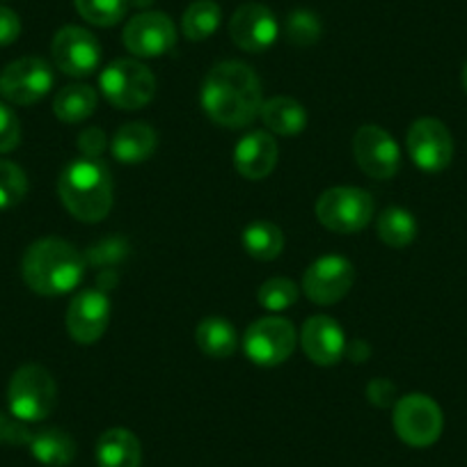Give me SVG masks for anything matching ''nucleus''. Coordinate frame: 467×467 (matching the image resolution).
<instances>
[{"label":"nucleus","instance_id":"obj_4","mask_svg":"<svg viewBox=\"0 0 467 467\" xmlns=\"http://www.w3.org/2000/svg\"><path fill=\"white\" fill-rule=\"evenodd\" d=\"M99 88L106 101L119 110H138L156 97V76L133 57L112 60L99 76Z\"/></svg>","mask_w":467,"mask_h":467},{"label":"nucleus","instance_id":"obj_17","mask_svg":"<svg viewBox=\"0 0 467 467\" xmlns=\"http://www.w3.org/2000/svg\"><path fill=\"white\" fill-rule=\"evenodd\" d=\"M305 356L318 367H335L346 356V335L335 318L326 314L307 318L300 330Z\"/></svg>","mask_w":467,"mask_h":467},{"label":"nucleus","instance_id":"obj_5","mask_svg":"<svg viewBox=\"0 0 467 467\" xmlns=\"http://www.w3.org/2000/svg\"><path fill=\"white\" fill-rule=\"evenodd\" d=\"M57 401V388L51 371L42 365H24L12 374L7 385V406L19 421H42L53 412Z\"/></svg>","mask_w":467,"mask_h":467},{"label":"nucleus","instance_id":"obj_18","mask_svg":"<svg viewBox=\"0 0 467 467\" xmlns=\"http://www.w3.org/2000/svg\"><path fill=\"white\" fill-rule=\"evenodd\" d=\"M277 142L271 133L253 131L244 136L234 150V168L250 182H262L277 165Z\"/></svg>","mask_w":467,"mask_h":467},{"label":"nucleus","instance_id":"obj_3","mask_svg":"<svg viewBox=\"0 0 467 467\" xmlns=\"http://www.w3.org/2000/svg\"><path fill=\"white\" fill-rule=\"evenodd\" d=\"M57 195L65 209L80 223H101L112 209L110 170L99 159L71 161L57 179Z\"/></svg>","mask_w":467,"mask_h":467},{"label":"nucleus","instance_id":"obj_34","mask_svg":"<svg viewBox=\"0 0 467 467\" xmlns=\"http://www.w3.org/2000/svg\"><path fill=\"white\" fill-rule=\"evenodd\" d=\"M106 147H108V138L101 129L89 127L88 131L80 133L78 150L83 151V156H88V159H99V156L106 151Z\"/></svg>","mask_w":467,"mask_h":467},{"label":"nucleus","instance_id":"obj_38","mask_svg":"<svg viewBox=\"0 0 467 467\" xmlns=\"http://www.w3.org/2000/svg\"><path fill=\"white\" fill-rule=\"evenodd\" d=\"M462 88H465L467 92V62H465V69H462Z\"/></svg>","mask_w":467,"mask_h":467},{"label":"nucleus","instance_id":"obj_25","mask_svg":"<svg viewBox=\"0 0 467 467\" xmlns=\"http://www.w3.org/2000/svg\"><path fill=\"white\" fill-rule=\"evenodd\" d=\"M244 248L257 262H273L285 250V234L275 223L257 220L244 229Z\"/></svg>","mask_w":467,"mask_h":467},{"label":"nucleus","instance_id":"obj_1","mask_svg":"<svg viewBox=\"0 0 467 467\" xmlns=\"http://www.w3.org/2000/svg\"><path fill=\"white\" fill-rule=\"evenodd\" d=\"M200 101L215 124L224 129H245L262 110V83L253 67L244 62H218L202 85Z\"/></svg>","mask_w":467,"mask_h":467},{"label":"nucleus","instance_id":"obj_10","mask_svg":"<svg viewBox=\"0 0 467 467\" xmlns=\"http://www.w3.org/2000/svg\"><path fill=\"white\" fill-rule=\"evenodd\" d=\"M353 156L356 163L367 177L388 182L401 168V150L397 140L385 129L376 124H365L353 138Z\"/></svg>","mask_w":467,"mask_h":467},{"label":"nucleus","instance_id":"obj_13","mask_svg":"<svg viewBox=\"0 0 467 467\" xmlns=\"http://www.w3.org/2000/svg\"><path fill=\"white\" fill-rule=\"evenodd\" d=\"M353 282H356L353 264L339 254H326V257H318L317 262L309 264L300 289L312 303L332 305L339 303L353 289Z\"/></svg>","mask_w":467,"mask_h":467},{"label":"nucleus","instance_id":"obj_37","mask_svg":"<svg viewBox=\"0 0 467 467\" xmlns=\"http://www.w3.org/2000/svg\"><path fill=\"white\" fill-rule=\"evenodd\" d=\"M156 0H129V7H138V10H147L154 5Z\"/></svg>","mask_w":467,"mask_h":467},{"label":"nucleus","instance_id":"obj_19","mask_svg":"<svg viewBox=\"0 0 467 467\" xmlns=\"http://www.w3.org/2000/svg\"><path fill=\"white\" fill-rule=\"evenodd\" d=\"M156 145H159V136L154 129L145 122H131L124 124L119 131L115 133L110 142V151L119 163L124 165H138L145 163L154 156Z\"/></svg>","mask_w":467,"mask_h":467},{"label":"nucleus","instance_id":"obj_16","mask_svg":"<svg viewBox=\"0 0 467 467\" xmlns=\"http://www.w3.org/2000/svg\"><path fill=\"white\" fill-rule=\"evenodd\" d=\"M280 24L262 3H244L229 19V37L241 51L264 53L277 42Z\"/></svg>","mask_w":467,"mask_h":467},{"label":"nucleus","instance_id":"obj_9","mask_svg":"<svg viewBox=\"0 0 467 467\" xmlns=\"http://www.w3.org/2000/svg\"><path fill=\"white\" fill-rule=\"evenodd\" d=\"M53 88V69L42 57H19L0 71V94L15 106H33Z\"/></svg>","mask_w":467,"mask_h":467},{"label":"nucleus","instance_id":"obj_35","mask_svg":"<svg viewBox=\"0 0 467 467\" xmlns=\"http://www.w3.org/2000/svg\"><path fill=\"white\" fill-rule=\"evenodd\" d=\"M21 19L15 10L0 5V47H10L19 39Z\"/></svg>","mask_w":467,"mask_h":467},{"label":"nucleus","instance_id":"obj_36","mask_svg":"<svg viewBox=\"0 0 467 467\" xmlns=\"http://www.w3.org/2000/svg\"><path fill=\"white\" fill-rule=\"evenodd\" d=\"M367 397H369V401L379 408L394 406V403H397V399H394L397 397V388H394L388 379H374L369 383V388H367Z\"/></svg>","mask_w":467,"mask_h":467},{"label":"nucleus","instance_id":"obj_24","mask_svg":"<svg viewBox=\"0 0 467 467\" xmlns=\"http://www.w3.org/2000/svg\"><path fill=\"white\" fill-rule=\"evenodd\" d=\"M99 97L94 88L83 83H74L62 88L53 99V112L60 122L80 124L94 115Z\"/></svg>","mask_w":467,"mask_h":467},{"label":"nucleus","instance_id":"obj_31","mask_svg":"<svg viewBox=\"0 0 467 467\" xmlns=\"http://www.w3.org/2000/svg\"><path fill=\"white\" fill-rule=\"evenodd\" d=\"M28 192V177L12 161H0V211L21 204Z\"/></svg>","mask_w":467,"mask_h":467},{"label":"nucleus","instance_id":"obj_30","mask_svg":"<svg viewBox=\"0 0 467 467\" xmlns=\"http://www.w3.org/2000/svg\"><path fill=\"white\" fill-rule=\"evenodd\" d=\"M300 289L296 282H291L289 277H271V280L264 282L259 286V305L268 312L277 314V312H285V309L294 307L296 300H298Z\"/></svg>","mask_w":467,"mask_h":467},{"label":"nucleus","instance_id":"obj_11","mask_svg":"<svg viewBox=\"0 0 467 467\" xmlns=\"http://www.w3.org/2000/svg\"><path fill=\"white\" fill-rule=\"evenodd\" d=\"M51 56L53 65L62 74L74 76V78H85L101 65L99 39L89 30L78 28V26H65L57 30L51 42Z\"/></svg>","mask_w":467,"mask_h":467},{"label":"nucleus","instance_id":"obj_7","mask_svg":"<svg viewBox=\"0 0 467 467\" xmlns=\"http://www.w3.org/2000/svg\"><path fill=\"white\" fill-rule=\"evenodd\" d=\"M392 426L399 440H403L408 447L421 449L438 442L444 417L438 403L426 394H406L394 403Z\"/></svg>","mask_w":467,"mask_h":467},{"label":"nucleus","instance_id":"obj_27","mask_svg":"<svg viewBox=\"0 0 467 467\" xmlns=\"http://www.w3.org/2000/svg\"><path fill=\"white\" fill-rule=\"evenodd\" d=\"M220 21L223 10L215 0H195L183 12L182 30L191 42H204L220 28Z\"/></svg>","mask_w":467,"mask_h":467},{"label":"nucleus","instance_id":"obj_33","mask_svg":"<svg viewBox=\"0 0 467 467\" xmlns=\"http://www.w3.org/2000/svg\"><path fill=\"white\" fill-rule=\"evenodd\" d=\"M30 438L33 433L26 429V421L0 412V444H30Z\"/></svg>","mask_w":467,"mask_h":467},{"label":"nucleus","instance_id":"obj_15","mask_svg":"<svg viewBox=\"0 0 467 467\" xmlns=\"http://www.w3.org/2000/svg\"><path fill=\"white\" fill-rule=\"evenodd\" d=\"M67 332L80 346L97 344L110 323V298L99 289H85L74 296L67 309Z\"/></svg>","mask_w":467,"mask_h":467},{"label":"nucleus","instance_id":"obj_12","mask_svg":"<svg viewBox=\"0 0 467 467\" xmlns=\"http://www.w3.org/2000/svg\"><path fill=\"white\" fill-rule=\"evenodd\" d=\"M408 154L424 172H442L453 159V138L435 117H421L408 131Z\"/></svg>","mask_w":467,"mask_h":467},{"label":"nucleus","instance_id":"obj_6","mask_svg":"<svg viewBox=\"0 0 467 467\" xmlns=\"http://www.w3.org/2000/svg\"><path fill=\"white\" fill-rule=\"evenodd\" d=\"M374 209V197L362 188L335 186L318 197L317 218L335 234H358L371 223Z\"/></svg>","mask_w":467,"mask_h":467},{"label":"nucleus","instance_id":"obj_32","mask_svg":"<svg viewBox=\"0 0 467 467\" xmlns=\"http://www.w3.org/2000/svg\"><path fill=\"white\" fill-rule=\"evenodd\" d=\"M21 142V124L7 103L0 101V154L15 151Z\"/></svg>","mask_w":467,"mask_h":467},{"label":"nucleus","instance_id":"obj_20","mask_svg":"<svg viewBox=\"0 0 467 467\" xmlns=\"http://www.w3.org/2000/svg\"><path fill=\"white\" fill-rule=\"evenodd\" d=\"M99 467H140L142 447L140 440L129 429H108L97 442Z\"/></svg>","mask_w":467,"mask_h":467},{"label":"nucleus","instance_id":"obj_8","mask_svg":"<svg viewBox=\"0 0 467 467\" xmlns=\"http://www.w3.org/2000/svg\"><path fill=\"white\" fill-rule=\"evenodd\" d=\"M298 344L294 323L282 317H266L245 330L244 350L257 367H280Z\"/></svg>","mask_w":467,"mask_h":467},{"label":"nucleus","instance_id":"obj_14","mask_svg":"<svg viewBox=\"0 0 467 467\" xmlns=\"http://www.w3.org/2000/svg\"><path fill=\"white\" fill-rule=\"evenodd\" d=\"M122 42L136 57H161L177 42V28L163 12H140L124 26Z\"/></svg>","mask_w":467,"mask_h":467},{"label":"nucleus","instance_id":"obj_29","mask_svg":"<svg viewBox=\"0 0 467 467\" xmlns=\"http://www.w3.org/2000/svg\"><path fill=\"white\" fill-rule=\"evenodd\" d=\"M321 19L312 10H294L285 21L286 39L298 48L314 47L321 39Z\"/></svg>","mask_w":467,"mask_h":467},{"label":"nucleus","instance_id":"obj_26","mask_svg":"<svg viewBox=\"0 0 467 467\" xmlns=\"http://www.w3.org/2000/svg\"><path fill=\"white\" fill-rule=\"evenodd\" d=\"M417 220L415 215L401 206H389L376 220V234L389 248H406L417 239Z\"/></svg>","mask_w":467,"mask_h":467},{"label":"nucleus","instance_id":"obj_2","mask_svg":"<svg viewBox=\"0 0 467 467\" xmlns=\"http://www.w3.org/2000/svg\"><path fill=\"white\" fill-rule=\"evenodd\" d=\"M21 275L30 291L39 296H65L80 285L85 259L78 250L62 239H39L26 250Z\"/></svg>","mask_w":467,"mask_h":467},{"label":"nucleus","instance_id":"obj_21","mask_svg":"<svg viewBox=\"0 0 467 467\" xmlns=\"http://www.w3.org/2000/svg\"><path fill=\"white\" fill-rule=\"evenodd\" d=\"M259 117L268 131L277 136H298L307 127V110L291 97H273L264 101Z\"/></svg>","mask_w":467,"mask_h":467},{"label":"nucleus","instance_id":"obj_23","mask_svg":"<svg viewBox=\"0 0 467 467\" xmlns=\"http://www.w3.org/2000/svg\"><path fill=\"white\" fill-rule=\"evenodd\" d=\"M195 341L197 348L204 356L215 358V360H224L239 346V335H236V327L227 318L209 317L204 321H200V326H197Z\"/></svg>","mask_w":467,"mask_h":467},{"label":"nucleus","instance_id":"obj_28","mask_svg":"<svg viewBox=\"0 0 467 467\" xmlns=\"http://www.w3.org/2000/svg\"><path fill=\"white\" fill-rule=\"evenodd\" d=\"M74 3L78 15L99 28L117 26L129 10V0H74Z\"/></svg>","mask_w":467,"mask_h":467},{"label":"nucleus","instance_id":"obj_22","mask_svg":"<svg viewBox=\"0 0 467 467\" xmlns=\"http://www.w3.org/2000/svg\"><path fill=\"white\" fill-rule=\"evenodd\" d=\"M30 453L37 462L47 467H67L74 462L76 440L62 429H44L39 433H33L30 438Z\"/></svg>","mask_w":467,"mask_h":467}]
</instances>
